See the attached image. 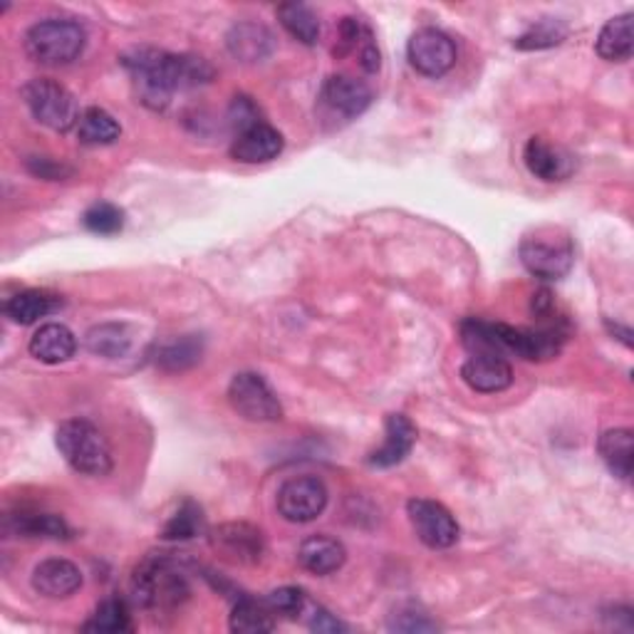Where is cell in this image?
I'll return each instance as SVG.
<instances>
[{"instance_id":"obj_27","label":"cell","mask_w":634,"mask_h":634,"mask_svg":"<svg viewBox=\"0 0 634 634\" xmlns=\"http://www.w3.org/2000/svg\"><path fill=\"white\" fill-rule=\"evenodd\" d=\"M275 627L273 612L265 602H255L251 598H243L236 602L231 615V630L241 634H263Z\"/></svg>"},{"instance_id":"obj_36","label":"cell","mask_w":634,"mask_h":634,"mask_svg":"<svg viewBox=\"0 0 634 634\" xmlns=\"http://www.w3.org/2000/svg\"><path fill=\"white\" fill-rule=\"evenodd\" d=\"M310 627L315 632H342V630H347L340 620H335L330 612L323 610V607L315 610V617L310 622Z\"/></svg>"},{"instance_id":"obj_19","label":"cell","mask_w":634,"mask_h":634,"mask_svg":"<svg viewBox=\"0 0 634 634\" xmlns=\"http://www.w3.org/2000/svg\"><path fill=\"white\" fill-rule=\"evenodd\" d=\"M345 546L330 536H310L298 548L300 566L313 575H332L345 566Z\"/></svg>"},{"instance_id":"obj_12","label":"cell","mask_w":634,"mask_h":634,"mask_svg":"<svg viewBox=\"0 0 634 634\" xmlns=\"http://www.w3.org/2000/svg\"><path fill=\"white\" fill-rule=\"evenodd\" d=\"M211 543L219 550V556L239 562V566H255L265 553L263 533L249 524L219 526L213 530Z\"/></svg>"},{"instance_id":"obj_30","label":"cell","mask_w":634,"mask_h":634,"mask_svg":"<svg viewBox=\"0 0 634 634\" xmlns=\"http://www.w3.org/2000/svg\"><path fill=\"white\" fill-rule=\"evenodd\" d=\"M199 360H201V340H197L193 335L181 337L179 342L161 347V350L157 352V364L169 372L189 370V367L197 364Z\"/></svg>"},{"instance_id":"obj_20","label":"cell","mask_w":634,"mask_h":634,"mask_svg":"<svg viewBox=\"0 0 634 634\" xmlns=\"http://www.w3.org/2000/svg\"><path fill=\"white\" fill-rule=\"evenodd\" d=\"M634 50V25L632 13L617 15L605 23L598 38V55L607 63H625Z\"/></svg>"},{"instance_id":"obj_22","label":"cell","mask_w":634,"mask_h":634,"mask_svg":"<svg viewBox=\"0 0 634 634\" xmlns=\"http://www.w3.org/2000/svg\"><path fill=\"white\" fill-rule=\"evenodd\" d=\"M229 50L245 63H255L271 55L273 35L258 23H241L229 33Z\"/></svg>"},{"instance_id":"obj_3","label":"cell","mask_w":634,"mask_h":634,"mask_svg":"<svg viewBox=\"0 0 634 634\" xmlns=\"http://www.w3.org/2000/svg\"><path fill=\"white\" fill-rule=\"evenodd\" d=\"M131 592L141 607L173 610L189 598V582L169 556H149L131 578Z\"/></svg>"},{"instance_id":"obj_15","label":"cell","mask_w":634,"mask_h":634,"mask_svg":"<svg viewBox=\"0 0 634 634\" xmlns=\"http://www.w3.org/2000/svg\"><path fill=\"white\" fill-rule=\"evenodd\" d=\"M524 161L528 171L543 181H562L575 169L568 151L558 145H550L546 137L528 139L524 149Z\"/></svg>"},{"instance_id":"obj_21","label":"cell","mask_w":634,"mask_h":634,"mask_svg":"<svg viewBox=\"0 0 634 634\" xmlns=\"http://www.w3.org/2000/svg\"><path fill=\"white\" fill-rule=\"evenodd\" d=\"M600 456L620 478H630L634 468V436L630 429H610L600 436Z\"/></svg>"},{"instance_id":"obj_8","label":"cell","mask_w":634,"mask_h":634,"mask_svg":"<svg viewBox=\"0 0 634 634\" xmlns=\"http://www.w3.org/2000/svg\"><path fill=\"white\" fill-rule=\"evenodd\" d=\"M409 63L414 65L416 73L426 77H442L456 65V45L444 30L424 28L416 30L406 45Z\"/></svg>"},{"instance_id":"obj_29","label":"cell","mask_w":634,"mask_h":634,"mask_svg":"<svg viewBox=\"0 0 634 634\" xmlns=\"http://www.w3.org/2000/svg\"><path fill=\"white\" fill-rule=\"evenodd\" d=\"M85 632H129L131 630V620H129V610L125 605V600L119 598H109L102 602V605L95 610L89 622H85Z\"/></svg>"},{"instance_id":"obj_4","label":"cell","mask_w":634,"mask_h":634,"mask_svg":"<svg viewBox=\"0 0 634 634\" xmlns=\"http://www.w3.org/2000/svg\"><path fill=\"white\" fill-rule=\"evenodd\" d=\"M55 442L65 462L85 476H107L112 472V448L95 424L85 419L63 422L55 434Z\"/></svg>"},{"instance_id":"obj_10","label":"cell","mask_w":634,"mask_h":634,"mask_svg":"<svg viewBox=\"0 0 634 634\" xmlns=\"http://www.w3.org/2000/svg\"><path fill=\"white\" fill-rule=\"evenodd\" d=\"M409 520L416 530L419 540L434 550L452 548L458 540V524L448 510L429 498L409 500Z\"/></svg>"},{"instance_id":"obj_17","label":"cell","mask_w":634,"mask_h":634,"mask_svg":"<svg viewBox=\"0 0 634 634\" xmlns=\"http://www.w3.org/2000/svg\"><path fill=\"white\" fill-rule=\"evenodd\" d=\"M416 442V429L404 414H390L384 422V444L370 454V466L390 468L404 462Z\"/></svg>"},{"instance_id":"obj_5","label":"cell","mask_w":634,"mask_h":634,"mask_svg":"<svg viewBox=\"0 0 634 634\" xmlns=\"http://www.w3.org/2000/svg\"><path fill=\"white\" fill-rule=\"evenodd\" d=\"M85 30L73 20H43L28 30L25 50L40 65H67L85 50Z\"/></svg>"},{"instance_id":"obj_26","label":"cell","mask_w":634,"mask_h":634,"mask_svg":"<svg viewBox=\"0 0 634 634\" xmlns=\"http://www.w3.org/2000/svg\"><path fill=\"white\" fill-rule=\"evenodd\" d=\"M278 18H281L283 28L305 45H315L317 38H320V20H317V15L308 6L283 3L278 8Z\"/></svg>"},{"instance_id":"obj_13","label":"cell","mask_w":634,"mask_h":634,"mask_svg":"<svg viewBox=\"0 0 634 634\" xmlns=\"http://www.w3.org/2000/svg\"><path fill=\"white\" fill-rule=\"evenodd\" d=\"M462 377L474 392L496 394V392L508 390L510 382H514V370H510L506 357L478 352V355L468 357V360L464 362Z\"/></svg>"},{"instance_id":"obj_1","label":"cell","mask_w":634,"mask_h":634,"mask_svg":"<svg viewBox=\"0 0 634 634\" xmlns=\"http://www.w3.org/2000/svg\"><path fill=\"white\" fill-rule=\"evenodd\" d=\"M137 97L151 109H163L177 89L197 87L211 77L207 60L191 55H171L155 47H137L121 57Z\"/></svg>"},{"instance_id":"obj_25","label":"cell","mask_w":634,"mask_h":634,"mask_svg":"<svg viewBox=\"0 0 634 634\" xmlns=\"http://www.w3.org/2000/svg\"><path fill=\"white\" fill-rule=\"evenodd\" d=\"M6 530H13L25 538H67L70 528L60 516L53 514H25L20 510L18 516L6 518Z\"/></svg>"},{"instance_id":"obj_9","label":"cell","mask_w":634,"mask_h":634,"mask_svg":"<svg viewBox=\"0 0 634 634\" xmlns=\"http://www.w3.org/2000/svg\"><path fill=\"white\" fill-rule=\"evenodd\" d=\"M327 506V488L320 478L298 476L278 490V514L290 524H310Z\"/></svg>"},{"instance_id":"obj_31","label":"cell","mask_w":634,"mask_h":634,"mask_svg":"<svg viewBox=\"0 0 634 634\" xmlns=\"http://www.w3.org/2000/svg\"><path fill=\"white\" fill-rule=\"evenodd\" d=\"M203 530V514L201 508L193 504V500H187L177 514H173L167 526L161 530V538L167 540H191L197 538Z\"/></svg>"},{"instance_id":"obj_18","label":"cell","mask_w":634,"mask_h":634,"mask_svg":"<svg viewBox=\"0 0 634 634\" xmlns=\"http://www.w3.org/2000/svg\"><path fill=\"white\" fill-rule=\"evenodd\" d=\"M30 355L45 364L67 362L77 350V340L70 327L60 323H47L30 337Z\"/></svg>"},{"instance_id":"obj_23","label":"cell","mask_w":634,"mask_h":634,"mask_svg":"<svg viewBox=\"0 0 634 634\" xmlns=\"http://www.w3.org/2000/svg\"><path fill=\"white\" fill-rule=\"evenodd\" d=\"M60 308V298L45 290H25L6 303V315L18 325H33Z\"/></svg>"},{"instance_id":"obj_11","label":"cell","mask_w":634,"mask_h":634,"mask_svg":"<svg viewBox=\"0 0 634 634\" xmlns=\"http://www.w3.org/2000/svg\"><path fill=\"white\" fill-rule=\"evenodd\" d=\"M323 107L342 119H355L372 105V89L352 75H332L323 85Z\"/></svg>"},{"instance_id":"obj_32","label":"cell","mask_w":634,"mask_h":634,"mask_svg":"<svg viewBox=\"0 0 634 634\" xmlns=\"http://www.w3.org/2000/svg\"><path fill=\"white\" fill-rule=\"evenodd\" d=\"M568 35V28L560 23V20H540L530 30H526L524 35L516 38V47L518 50H546V47H556Z\"/></svg>"},{"instance_id":"obj_14","label":"cell","mask_w":634,"mask_h":634,"mask_svg":"<svg viewBox=\"0 0 634 634\" xmlns=\"http://www.w3.org/2000/svg\"><path fill=\"white\" fill-rule=\"evenodd\" d=\"M33 588L38 595L50 598V600H63L75 595L82 588V572L65 558H50L43 560L33 570Z\"/></svg>"},{"instance_id":"obj_2","label":"cell","mask_w":634,"mask_h":634,"mask_svg":"<svg viewBox=\"0 0 634 634\" xmlns=\"http://www.w3.org/2000/svg\"><path fill=\"white\" fill-rule=\"evenodd\" d=\"M518 255L530 275L540 281H558L566 278L575 265V243L566 229L540 226L520 241Z\"/></svg>"},{"instance_id":"obj_28","label":"cell","mask_w":634,"mask_h":634,"mask_svg":"<svg viewBox=\"0 0 634 634\" xmlns=\"http://www.w3.org/2000/svg\"><path fill=\"white\" fill-rule=\"evenodd\" d=\"M131 345V337L127 332L125 325H99V327H92L87 332V350L92 355H99V357H107V360H115V357L127 355Z\"/></svg>"},{"instance_id":"obj_35","label":"cell","mask_w":634,"mask_h":634,"mask_svg":"<svg viewBox=\"0 0 634 634\" xmlns=\"http://www.w3.org/2000/svg\"><path fill=\"white\" fill-rule=\"evenodd\" d=\"M390 630H397V632H432V630H436V625L426 615H422V612L399 610L397 615H392Z\"/></svg>"},{"instance_id":"obj_16","label":"cell","mask_w":634,"mask_h":634,"mask_svg":"<svg viewBox=\"0 0 634 634\" xmlns=\"http://www.w3.org/2000/svg\"><path fill=\"white\" fill-rule=\"evenodd\" d=\"M283 151V135L265 121L239 131L231 145V157L241 163H263L275 159Z\"/></svg>"},{"instance_id":"obj_33","label":"cell","mask_w":634,"mask_h":634,"mask_svg":"<svg viewBox=\"0 0 634 634\" xmlns=\"http://www.w3.org/2000/svg\"><path fill=\"white\" fill-rule=\"evenodd\" d=\"M82 223L85 229L92 233H99V236H112V233H119L121 226H125V213L117 209L115 203H95V207L85 211L82 216Z\"/></svg>"},{"instance_id":"obj_24","label":"cell","mask_w":634,"mask_h":634,"mask_svg":"<svg viewBox=\"0 0 634 634\" xmlns=\"http://www.w3.org/2000/svg\"><path fill=\"white\" fill-rule=\"evenodd\" d=\"M121 135V127L117 125V119L109 115V112L99 107H89L80 115L77 121V139L87 147H102L117 141Z\"/></svg>"},{"instance_id":"obj_6","label":"cell","mask_w":634,"mask_h":634,"mask_svg":"<svg viewBox=\"0 0 634 634\" xmlns=\"http://www.w3.org/2000/svg\"><path fill=\"white\" fill-rule=\"evenodd\" d=\"M25 105L30 109L40 125H45L47 129L55 131H67L70 127H75L80 121L77 102L73 97V92L60 85L55 80L38 77L33 82H28L23 87Z\"/></svg>"},{"instance_id":"obj_7","label":"cell","mask_w":634,"mask_h":634,"mask_svg":"<svg viewBox=\"0 0 634 634\" xmlns=\"http://www.w3.org/2000/svg\"><path fill=\"white\" fill-rule=\"evenodd\" d=\"M229 402L249 422H281L283 406L271 384L255 372H241L231 380Z\"/></svg>"},{"instance_id":"obj_37","label":"cell","mask_w":634,"mask_h":634,"mask_svg":"<svg viewBox=\"0 0 634 634\" xmlns=\"http://www.w3.org/2000/svg\"><path fill=\"white\" fill-rule=\"evenodd\" d=\"M30 169H33V173H38V177H43V179L63 177V167H57V163H50L47 159H33L30 161Z\"/></svg>"},{"instance_id":"obj_34","label":"cell","mask_w":634,"mask_h":634,"mask_svg":"<svg viewBox=\"0 0 634 634\" xmlns=\"http://www.w3.org/2000/svg\"><path fill=\"white\" fill-rule=\"evenodd\" d=\"M265 605L271 607L273 615L295 620L298 615H303L305 605H308V598H305V592L298 588H281V590L271 592L268 600H265Z\"/></svg>"}]
</instances>
